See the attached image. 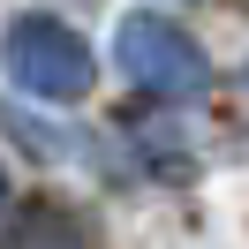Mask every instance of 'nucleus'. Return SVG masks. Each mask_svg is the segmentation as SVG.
I'll list each match as a JSON object with an SVG mask.
<instances>
[{
  "mask_svg": "<svg viewBox=\"0 0 249 249\" xmlns=\"http://www.w3.org/2000/svg\"><path fill=\"white\" fill-rule=\"evenodd\" d=\"M0 53H8V76L38 98H83L91 91V46L61 16H16Z\"/></svg>",
  "mask_w": 249,
  "mask_h": 249,
  "instance_id": "1",
  "label": "nucleus"
},
{
  "mask_svg": "<svg viewBox=\"0 0 249 249\" xmlns=\"http://www.w3.org/2000/svg\"><path fill=\"white\" fill-rule=\"evenodd\" d=\"M121 68L143 91H159V98H181V91L204 83V53L189 46L166 16H128L121 23Z\"/></svg>",
  "mask_w": 249,
  "mask_h": 249,
  "instance_id": "2",
  "label": "nucleus"
},
{
  "mask_svg": "<svg viewBox=\"0 0 249 249\" xmlns=\"http://www.w3.org/2000/svg\"><path fill=\"white\" fill-rule=\"evenodd\" d=\"M0 196H8V189H0Z\"/></svg>",
  "mask_w": 249,
  "mask_h": 249,
  "instance_id": "4",
  "label": "nucleus"
},
{
  "mask_svg": "<svg viewBox=\"0 0 249 249\" xmlns=\"http://www.w3.org/2000/svg\"><path fill=\"white\" fill-rule=\"evenodd\" d=\"M8 249H76V227H68L53 204H31V212L16 219V242Z\"/></svg>",
  "mask_w": 249,
  "mask_h": 249,
  "instance_id": "3",
  "label": "nucleus"
}]
</instances>
